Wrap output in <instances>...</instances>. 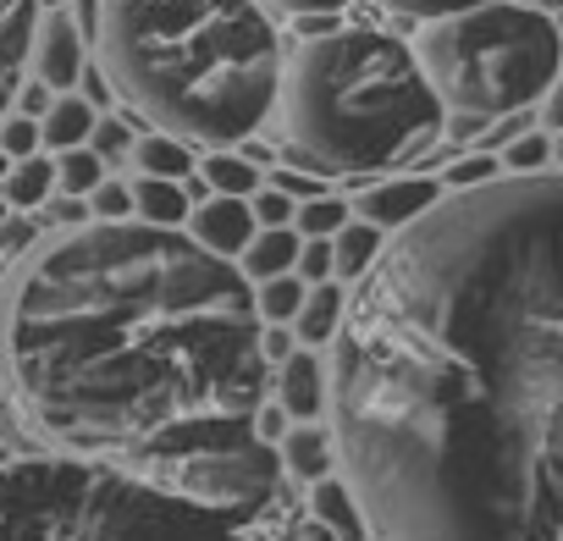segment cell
I'll return each mask as SVG.
<instances>
[{
  "label": "cell",
  "mask_w": 563,
  "mask_h": 541,
  "mask_svg": "<svg viewBox=\"0 0 563 541\" xmlns=\"http://www.w3.org/2000/svg\"><path fill=\"white\" fill-rule=\"evenodd\" d=\"M327 393L376 541H563V172L453 188L398 227Z\"/></svg>",
  "instance_id": "obj_1"
},
{
  "label": "cell",
  "mask_w": 563,
  "mask_h": 541,
  "mask_svg": "<svg viewBox=\"0 0 563 541\" xmlns=\"http://www.w3.org/2000/svg\"><path fill=\"white\" fill-rule=\"evenodd\" d=\"M254 283L177 227L95 221L0 288V382L51 442L139 459L249 503H294L265 409Z\"/></svg>",
  "instance_id": "obj_2"
},
{
  "label": "cell",
  "mask_w": 563,
  "mask_h": 541,
  "mask_svg": "<svg viewBox=\"0 0 563 541\" xmlns=\"http://www.w3.org/2000/svg\"><path fill=\"white\" fill-rule=\"evenodd\" d=\"M294 503L40 437L0 382V541H294Z\"/></svg>",
  "instance_id": "obj_3"
},
{
  "label": "cell",
  "mask_w": 563,
  "mask_h": 541,
  "mask_svg": "<svg viewBox=\"0 0 563 541\" xmlns=\"http://www.w3.org/2000/svg\"><path fill=\"white\" fill-rule=\"evenodd\" d=\"M117 95L183 144H243L282 100V45L260 0H100Z\"/></svg>",
  "instance_id": "obj_4"
},
{
  "label": "cell",
  "mask_w": 563,
  "mask_h": 541,
  "mask_svg": "<svg viewBox=\"0 0 563 541\" xmlns=\"http://www.w3.org/2000/svg\"><path fill=\"white\" fill-rule=\"evenodd\" d=\"M282 111L294 161L316 177L409 166L442 133V100L420 56L376 29L310 40L282 73Z\"/></svg>",
  "instance_id": "obj_5"
},
{
  "label": "cell",
  "mask_w": 563,
  "mask_h": 541,
  "mask_svg": "<svg viewBox=\"0 0 563 541\" xmlns=\"http://www.w3.org/2000/svg\"><path fill=\"white\" fill-rule=\"evenodd\" d=\"M420 67L437 89V100L459 122H492L519 117L530 100H541L563 67V34L547 12L514 7V0H486L475 12L442 18L420 34Z\"/></svg>",
  "instance_id": "obj_6"
},
{
  "label": "cell",
  "mask_w": 563,
  "mask_h": 541,
  "mask_svg": "<svg viewBox=\"0 0 563 541\" xmlns=\"http://www.w3.org/2000/svg\"><path fill=\"white\" fill-rule=\"evenodd\" d=\"M254 232H260V221H254L249 199L210 194V199H199V205L188 210V238H194L199 249L221 254V260H238V254L249 249V238H254Z\"/></svg>",
  "instance_id": "obj_7"
},
{
  "label": "cell",
  "mask_w": 563,
  "mask_h": 541,
  "mask_svg": "<svg viewBox=\"0 0 563 541\" xmlns=\"http://www.w3.org/2000/svg\"><path fill=\"white\" fill-rule=\"evenodd\" d=\"M437 199H442V183H431V177H393V183H376V188L360 194V221H371L382 232H398V227L420 221Z\"/></svg>",
  "instance_id": "obj_8"
},
{
  "label": "cell",
  "mask_w": 563,
  "mask_h": 541,
  "mask_svg": "<svg viewBox=\"0 0 563 541\" xmlns=\"http://www.w3.org/2000/svg\"><path fill=\"white\" fill-rule=\"evenodd\" d=\"M34 40H40V0H0V122H7V106L23 89L18 78Z\"/></svg>",
  "instance_id": "obj_9"
},
{
  "label": "cell",
  "mask_w": 563,
  "mask_h": 541,
  "mask_svg": "<svg viewBox=\"0 0 563 541\" xmlns=\"http://www.w3.org/2000/svg\"><path fill=\"white\" fill-rule=\"evenodd\" d=\"M276 404L288 409V420H299V426L316 420V415H327L332 393H327V371H321L316 354L294 349L288 360L276 365Z\"/></svg>",
  "instance_id": "obj_10"
},
{
  "label": "cell",
  "mask_w": 563,
  "mask_h": 541,
  "mask_svg": "<svg viewBox=\"0 0 563 541\" xmlns=\"http://www.w3.org/2000/svg\"><path fill=\"white\" fill-rule=\"evenodd\" d=\"M40 45V84L45 89H73L84 78V34L73 18H45V34L34 40Z\"/></svg>",
  "instance_id": "obj_11"
},
{
  "label": "cell",
  "mask_w": 563,
  "mask_h": 541,
  "mask_svg": "<svg viewBox=\"0 0 563 541\" xmlns=\"http://www.w3.org/2000/svg\"><path fill=\"white\" fill-rule=\"evenodd\" d=\"M299 249H305V238H299L294 227H260V232L249 238V249L238 254V270H243L249 283L288 277V270L299 265Z\"/></svg>",
  "instance_id": "obj_12"
},
{
  "label": "cell",
  "mask_w": 563,
  "mask_h": 541,
  "mask_svg": "<svg viewBox=\"0 0 563 541\" xmlns=\"http://www.w3.org/2000/svg\"><path fill=\"white\" fill-rule=\"evenodd\" d=\"M276 453H282V470L316 486V481H327V475H332V459H338V437H332V431H321L316 420H305V426H294L288 437L276 442Z\"/></svg>",
  "instance_id": "obj_13"
},
{
  "label": "cell",
  "mask_w": 563,
  "mask_h": 541,
  "mask_svg": "<svg viewBox=\"0 0 563 541\" xmlns=\"http://www.w3.org/2000/svg\"><path fill=\"white\" fill-rule=\"evenodd\" d=\"M310 519L327 525L338 541H365L371 536V519H365L360 497L349 492V481H332V475L310 486Z\"/></svg>",
  "instance_id": "obj_14"
},
{
  "label": "cell",
  "mask_w": 563,
  "mask_h": 541,
  "mask_svg": "<svg viewBox=\"0 0 563 541\" xmlns=\"http://www.w3.org/2000/svg\"><path fill=\"white\" fill-rule=\"evenodd\" d=\"M188 210H194V199H188L183 183H172V177H139L133 183V216L139 221H150V227H183Z\"/></svg>",
  "instance_id": "obj_15"
},
{
  "label": "cell",
  "mask_w": 563,
  "mask_h": 541,
  "mask_svg": "<svg viewBox=\"0 0 563 541\" xmlns=\"http://www.w3.org/2000/svg\"><path fill=\"white\" fill-rule=\"evenodd\" d=\"M382 249H387V232H382V227H371V221H349V227L332 238V277L360 283L365 270L376 265Z\"/></svg>",
  "instance_id": "obj_16"
},
{
  "label": "cell",
  "mask_w": 563,
  "mask_h": 541,
  "mask_svg": "<svg viewBox=\"0 0 563 541\" xmlns=\"http://www.w3.org/2000/svg\"><path fill=\"white\" fill-rule=\"evenodd\" d=\"M89 133H95V106H89V100H78V95L51 100V111H45V122H40V144H51V150H78V144H89Z\"/></svg>",
  "instance_id": "obj_17"
},
{
  "label": "cell",
  "mask_w": 563,
  "mask_h": 541,
  "mask_svg": "<svg viewBox=\"0 0 563 541\" xmlns=\"http://www.w3.org/2000/svg\"><path fill=\"white\" fill-rule=\"evenodd\" d=\"M343 310H349L343 288H338V283H316V288L305 294V310L294 316V327H299V338L316 349V343H332V338H338V327H343Z\"/></svg>",
  "instance_id": "obj_18"
},
{
  "label": "cell",
  "mask_w": 563,
  "mask_h": 541,
  "mask_svg": "<svg viewBox=\"0 0 563 541\" xmlns=\"http://www.w3.org/2000/svg\"><path fill=\"white\" fill-rule=\"evenodd\" d=\"M56 188V161L45 155H29V161H12L7 183H0V199H7L12 210H40Z\"/></svg>",
  "instance_id": "obj_19"
},
{
  "label": "cell",
  "mask_w": 563,
  "mask_h": 541,
  "mask_svg": "<svg viewBox=\"0 0 563 541\" xmlns=\"http://www.w3.org/2000/svg\"><path fill=\"white\" fill-rule=\"evenodd\" d=\"M133 161L144 166V177H172V183H188V172H194L188 144L172 139V133H150V139H139V144H133Z\"/></svg>",
  "instance_id": "obj_20"
},
{
  "label": "cell",
  "mask_w": 563,
  "mask_h": 541,
  "mask_svg": "<svg viewBox=\"0 0 563 541\" xmlns=\"http://www.w3.org/2000/svg\"><path fill=\"white\" fill-rule=\"evenodd\" d=\"M199 177H205V188H210V194H232V199L260 194V166H254V161H243V155H232V150H216V155L199 166Z\"/></svg>",
  "instance_id": "obj_21"
},
{
  "label": "cell",
  "mask_w": 563,
  "mask_h": 541,
  "mask_svg": "<svg viewBox=\"0 0 563 541\" xmlns=\"http://www.w3.org/2000/svg\"><path fill=\"white\" fill-rule=\"evenodd\" d=\"M305 294H310V283H299L294 270H288V277L254 283V310H260V321H271V327H288V321L305 310Z\"/></svg>",
  "instance_id": "obj_22"
},
{
  "label": "cell",
  "mask_w": 563,
  "mask_h": 541,
  "mask_svg": "<svg viewBox=\"0 0 563 541\" xmlns=\"http://www.w3.org/2000/svg\"><path fill=\"white\" fill-rule=\"evenodd\" d=\"M100 183H106V161H100L89 144L62 150V161H56V188H62L67 199H89Z\"/></svg>",
  "instance_id": "obj_23"
},
{
  "label": "cell",
  "mask_w": 563,
  "mask_h": 541,
  "mask_svg": "<svg viewBox=\"0 0 563 541\" xmlns=\"http://www.w3.org/2000/svg\"><path fill=\"white\" fill-rule=\"evenodd\" d=\"M343 227H349V205L332 199V194L305 199V205L294 210V232H299V238H338Z\"/></svg>",
  "instance_id": "obj_24"
},
{
  "label": "cell",
  "mask_w": 563,
  "mask_h": 541,
  "mask_svg": "<svg viewBox=\"0 0 563 541\" xmlns=\"http://www.w3.org/2000/svg\"><path fill=\"white\" fill-rule=\"evenodd\" d=\"M89 150H95L100 161H122V155H133V128H128L122 117H95Z\"/></svg>",
  "instance_id": "obj_25"
},
{
  "label": "cell",
  "mask_w": 563,
  "mask_h": 541,
  "mask_svg": "<svg viewBox=\"0 0 563 541\" xmlns=\"http://www.w3.org/2000/svg\"><path fill=\"white\" fill-rule=\"evenodd\" d=\"M382 7H393L404 18H420V23H442V18H459V12L486 7V0H382Z\"/></svg>",
  "instance_id": "obj_26"
},
{
  "label": "cell",
  "mask_w": 563,
  "mask_h": 541,
  "mask_svg": "<svg viewBox=\"0 0 563 541\" xmlns=\"http://www.w3.org/2000/svg\"><path fill=\"white\" fill-rule=\"evenodd\" d=\"M40 150V122L34 117H7L0 122V155L7 161H29Z\"/></svg>",
  "instance_id": "obj_27"
},
{
  "label": "cell",
  "mask_w": 563,
  "mask_h": 541,
  "mask_svg": "<svg viewBox=\"0 0 563 541\" xmlns=\"http://www.w3.org/2000/svg\"><path fill=\"white\" fill-rule=\"evenodd\" d=\"M249 210H254V221H260V227H294L299 199H288L282 188H260V194H249Z\"/></svg>",
  "instance_id": "obj_28"
},
{
  "label": "cell",
  "mask_w": 563,
  "mask_h": 541,
  "mask_svg": "<svg viewBox=\"0 0 563 541\" xmlns=\"http://www.w3.org/2000/svg\"><path fill=\"white\" fill-rule=\"evenodd\" d=\"M40 238V221L23 216V210H7V221H0V260H12V254H29Z\"/></svg>",
  "instance_id": "obj_29"
},
{
  "label": "cell",
  "mask_w": 563,
  "mask_h": 541,
  "mask_svg": "<svg viewBox=\"0 0 563 541\" xmlns=\"http://www.w3.org/2000/svg\"><path fill=\"white\" fill-rule=\"evenodd\" d=\"M299 283H332V238H305V249H299Z\"/></svg>",
  "instance_id": "obj_30"
},
{
  "label": "cell",
  "mask_w": 563,
  "mask_h": 541,
  "mask_svg": "<svg viewBox=\"0 0 563 541\" xmlns=\"http://www.w3.org/2000/svg\"><path fill=\"white\" fill-rule=\"evenodd\" d=\"M89 210H95L100 221H128V216H133V188H122V183H100V188L89 194Z\"/></svg>",
  "instance_id": "obj_31"
},
{
  "label": "cell",
  "mask_w": 563,
  "mask_h": 541,
  "mask_svg": "<svg viewBox=\"0 0 563 541\" xmlns=\"http://www.w3.org/2000/svg\"><path fill=\"white\" fill-rule=\"evenodd\" d=\"M271 188H282V194L299 199V205L327 194V188H321V177H316V172H305V166H299V172H276V183H271Z\"/></svg>",
  "instance_id": "obj_32"
},
{
  "label": "cell",
  "mask_w": 563,
  "mask_h": 541,
  "mask_svg": "<svg viewBox=\"0 0 563 541\" xmlns=\"http://www.w3.org/2000/svg\"><path fill=\"white\" fill-rule=\"evenodd\" d=\"M547 155H552V144H547L541 133H530V139H514V150H508V166H514V172H536Z\"/></svg>",
  "instance_id": "obj_33"
},
{
  "label": "cell",
  "mask_w": 563,
  "mask_h": 541,
  "mask_svg": "<svg viewBox=\"0 0 563 541\" xmlns=\"http://www.w3.org/2000/svg\"><path fill=\"white\" fill-rule=\"evenodd\" d=\"M265 7L288 12V18H332V12L349 7V0H265Z\"/></svg>",
  "instance_id": "obj_34"
},
{
  "label": "cell",
  "mask_w": 563,
  "mask_h": 541,
  "mask_svg": "<svg viewBox=\"0 0 563 541\" xmlns=\"http://www.w3.org/2000/svg\"><path fill=\"white\" fill-rule=\"evenodd\" d=\"M254 431H260V437L276 448L282 437H288V409H282V404H265V409L254 415Z\"/></svg>",
  "instance_id": "obj_35"
},
{
  "label": "cell",
  "mask_w": 563,
  "mask_h": 541,
  "mask_svg": "<svg viewBox=\"0 0 563 541\" xmlns=\"http://www.w3.org/2000/svg\"><path fill=\"white\" fill-rule=\"evenodd\" d=\"M475 183H492V161H459L448 172V188H475Z\"/></svg>",
  "instance_id": "obj_36"
},
{
  "label": "cell",
  "mask_w": 563,
  "mask_h": 541,
  "mask_svg": "<svg viewBox=\"0 0 563 541\" xmlns=\"http://www.w3.org/2000/svg\"><path fill=\"white\" fill-rule=\"evenodd\" d=\"M260 349H265V365H282L294 354V338L282 332V327H265V338H260Z\"/></svg>",
  "instance_id": "obj_37"
},
{
  "label": "cell",
  "mask_w": 563,
  "mask_h": 541,
  "mask_svg": "<svg viewBox=\"0 0 563 541\" xmlns=\"http://www.w3.org/2000/svg\"><path fill=\"white\" fill-rule=\"evenodd\" d=\"M18 106H23V117H45L51 111V100H45V84H29V89H18Z\"/></svg>",
  "instance_id": "obj_38"
},
{
  "label": "cell",
  "mask_w": 563,
  "mask_h": 541,
  "mask_svg": "<svg viewBox=\"0 0 563 541\" xmlns=\"http://www.w3.org/2000/svg\"><path fill=\"white\" fill-rule=\"evenodd\" d=\"M84 216H89L84 199H67V194H62V205H51V221H62V227H78Z\"/></svg>",
  "instance_id": "obj_39"
},
{
  "label": "cell",
  "mask_w": 563,
  "mask_h": 541,
  "mask_svg": "<svg viewBox=\"0 0 563 541\" xmlns=\"http://www.w3.org/2000/svg\"><path fill=\"white\" fill-rule=\"evenodd\" d=\"M547 128H558V133H563V84H552V89H547Z\"/></svg>",
  "instance_id": "obj_40"
},
{
  "label": "cell",
  "mask_w": 563,
  "mask_h": 541,
  "mask_svg": "<svg viewBox=\"0 0 563 541\" xmlns=\"http://www.w3.org/2000/svg\"><path fill=\"white\" fill-rule=\"evenodd\" d=\"M294 541H338V536H332L327 525H316V519H310V525H305V530H299Z\"/></svg>",
  "instance_id": "obj_41"
},
{
  "label": "cell",
  "mask_w": 563,
  "mask_h": 541,
  "mask_svg": "<svg viewBox=\"0 0 563 541\" xmlns=\"http://www.w3.org/2000/svg\"><path fill=\"white\" fill-rule=\"evenodd\" d=\"M536 12H563V0H530Z\"/></svg>",
  "instance_id": "obj_42"
},
{
  "label": "cell",
  "mask_w": 563,
  "mask_h": 541,
  "mask_svg": "<svg viewBox=\"0 0 563 541\" xmlns=\"http://www.w3.org/2000/svg\"><path fill=\"white\" fill-rule=\"evenodd\" d=\"M7 172H12V161H7V155H0V183H7Z\"/></svg>",
  "instance_id": "obj_43"
},
{
  "label": "cell",
  "mask_w": 563,
  "mask_h": 541,
  "mask_svg": "<svg viewBox=\"0 0 563 541\" xmlns=\"http://www.w3.org/2000/svg\"><path fill=\"white\" fill-rule=\"evenodd\" d=\"M552 155H558V161H563V133H558V150H552Z\"/></svg>",
  "instance_id": "obj_44"
},
{
  "label": "cell",
  "mask_w": 563,
  "mask_h": 541,
  "mask_svg": "<svg viewBox=\"0 0 563 541\" xmlns=\"http://www.w3.org/2000/svg\"><path fill=\"white\" fill-rule=\"evenodd\" d=\"M7 210H12V205H7V199H0V221H7Z\"/></svg>",
  "instance_id": "obj_45"
}]
</instances>
